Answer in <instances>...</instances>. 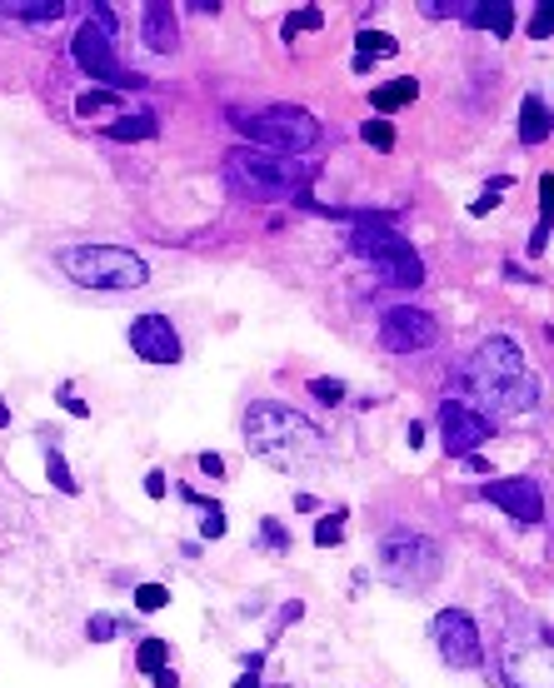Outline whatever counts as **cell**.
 <instances>
[{"label": "cell", "mask_w": 554, "mask_h": 688, "mask_svg": "<svg viewBox=\"0 0 554 688\" xmlns=\"http://www.w3.org/2000/svg\"><path fill=\"white\" fill-rule=\"evenodd\" d=\"M455 384H460L465 404H470L475 414H485L490 424H500V419H525V414H535V404H540V379H535V369H530V354L510 340V335H490V340L475 344V349L465 354Z\"/></svg>", "instance_id": "cell-1"}, {"label": "cell", "mask_w": 554, "mask_h": 688, "mask_svg": "<svg viewBox=\"0 0 554 688\" xmlns=\"http://www.w3.org/2000/svg\"><path fill=\"white\" fill-rule=\"evenodd\" d=\"M240 439L250 449V459H260L275 474H315L330 454V434L325 424H315L305 409L285 404V399H250L240 414Z\"/></svg>", "instance_id": "cell-2"}, {"label": "cell", "mask_w": 554, "mask_h": 688, "mask_svg": "<svg viewBox=\"0 0 554 688\" xmlns=\"http://www.w3.org/2000/svg\"><path fill=\"white\" fill-rule=\"evenodd\" d=\"M55 270L75 285V290H95V295H135L150 285V265L140 250L130 245H60Z\"/></svg>", "instance_id": "cell-3"}, {"label": "cell", "mask_w": 554, "mask_h": 688, "mask_svg": "<svg viewBox=\"0 0 554 688\" xmlns=\"http://www.w3.org/2000/svg\"><path fill=\"white\" fill-rule=\"evenodd\" d=\"M380 579L400 594H425L440 574H445V544L430 539L425 529H390L380 539Z\"/></svg>", "instance_id": "cell-4"}, {"label": "cell", "mask_w": 554, "mask_h": 688, "mask_svg": "<svg viewBox=\"0 0 554 688\" xmlns=\"http://www.w3.org/2000/svg\"><path fill=\"white\" fill-rule=\"evenodd\" d=\"M225 170H230V180H235L250 200H295V195H305V185H310V175H315V170H305L300 160H290V155H265V150H230Z\"/></svg>", "instance_id": "cell-5"}, {"label": "cell", "mask_w": 554, "mask_h": 688, "mask_svg": "<svg viewBox=\"0 0 554 688\" xmlns=\"http://www.w3.org/2000/svg\"><path fill=\"white\" fill-rule=\"evenodd\" d=\"M240 130H245V140H255L265 155H305V150H315L320 145V120L315 115H305V110H295V105H265V110H250L245 120H240Z\"/></svg>", "instance_id": "cell-6"}, {"label": "cell", "mask_w": 554, "mask_h": 688, "mask_svg": "<svg viewBox=\"0 0 554 688\" xmlns=\"http://www.w3.org/2000/svg\"><path fill=\"white\" fill-rule=\"evenodd\" d=\"M430 644H435L440 664L455 674H475L485 664V634L470 609H440L430 619Z\"/></svg>", "instance_id": "cell-7"}, {"label": "cell", "mask_w": 554, "mask_h": 688, "mask_svg": "<svg viewBox=\"0 0 554 688\" xmlns=\"http://www.w3.org/2000/svg\"><path fill=\"white\" fill-rule=\"evenodd\" d=\"M375 340H380L385 354H425V349H435V344L445 340V330L420 305H390L380 315V325H375Z\"/></svg>", "instance_id": "cell-8"}, {"label": "cell", "mask_w": 554, "mask_h": 688, "mask_svg": "<svg viewBox=\"0 0 554 688\" xmlns=\"http://www.w3.org/2000/svg\"><path fill=\"white\" fill-rule=\"evenodd\" d=\"M125 344L140 364H155V369H175L185 359V340L170 315H135L125 330Z\"/></svg>", "instance_id": "cell-9"}, {"label": "cell", "mask_w": 554, "mask_h": 688, "mask_svg": "<svg viewBox=\"0 0 554 688\" xmlns=\"http://www.w3.org/2000/svg\"><path fill=\"white\" fill-rule=\"evenodd\" d=\"M70 55H75V65L90 75V80H100V85H135V75L125 70V60L115 55V40L100 30V25H75V35H70Z\"/></svg>", "instance_id": "cell-10"}, {"label": "cell", "mask_w": 554, "mask_h": 688, "mask_svg": "<svg viewBox=\"0 0 554 688\" xmlns=\"http://www.w3.org/2000/svg\"><path fill=\"white\" fill-rule=\"evenodd\" d=\"M480 499H490L495 509H505L525 529L545 524V489H540V479H525V474H515V479H485Z\"/></svg>", "instance_id": "cell-11"}, {"label": "cell", "mask_w": 554, "mask_h": 688, "mask_svg": "<svg viewBox=\"0 0 554 688\" xmlns=\"http://www.w3.org/2000/svg\"><path fill=\"white\" fill-rule=\"evenodd\" d=\"M490 434H495V424H490L485 414H475L465 399L450 394V399L440 404V444H445V454L465 459V454H475Z\"/></svg>", "instance_id": "cell-12"}, {"label": "cell", "mask_w": 554, "mask_h": 688, "mask_svg": "<svg viewBox=\"0 0 554 688\" xmlns=\"http://www.w3.org/2000/svg\"><path fill=\"white\" fill-rule=\"evenodd\" d=\"M30 534H35V514H30L20 484L0 474V554H10L15 539H30Z\"/></svg>", "instance_id": "cell-13"}, {"label": "cell", "mask_w": 554, "mask_h": 688, "mask_svg": "<svg viewBox=\"0 0 554 688\" xmlns=\"http://www.w3.org/2000/svg\"><path fill=\"white\" fill-rule=\"evenodd\" d=\"M140 40H145L150 55H175L180 50L175 5H140Z\"/></svg>", "instance_id": "cell-14"}, {"label": "cell", "mask_w": 554, "mask_h": 688, "mask_svg": "<svg viewBox=\"0 0 554 688\" xmlns=\"http://www.w3.org/2000/svg\"><path fill=\"white\" fill-rule=\"evenodd\" d=\"M40 459H45V474H50V484L60 489V494H80V484H75V474H70V464H65V454H60V439H55V429H40Z\"/></svg>", "instance_id": "cell-15"}, {"label": "cell", "mask_w": 554, "mask_h": 688, "mask_svg": "<svg viewBox=\"0 0 554 688\" xmlns=\"http://www.w3.org/2000/svg\"><path fill=\"white\" fill-rule=\"evenodd\" d=\"M520 140L525 145H545L550 140V105H545V95H525V105H520Z\"/></svg>", "instance_id": "cell-16"}, {"label": "cell", "mask_w": 554, "mask_h": 688, "mask_svg": "<svg viewBox=\"0 0 554 688\" xmlns=\"http://www.w3.org/2000/svg\"><path fill=\"white\" fill-rule=\"evenodd\" d=\"M60 15H65L60 0H5L0 5V20H25V25H50Z\"/></svg>", "instance_id": "cell-17"}, {"label": "cell", "mask_w": 554, "mask_h": 688, "mask_svg": "<svg viewBox=\"0 0 554 688\" xmlns=\"http://www.w3.org/2000/svg\"><path fill=\"white\" fill-rule=\"evenodd\" d=\"M355 70H365V65H375V60H390V55H400V40L390 35V30H360L355 35Z\"/></svg>", "instance_id": "cell-18"}, {"label": "cell", "mask_w": 554, "mask_h": 688, "mask_svg": "<svg viewBox=\"0 0 554 688\" xmlns=\"http://www.w3.org/2000/svg\"><path fill=\"white\" fill-rule=\"evenodd\" d=\"M415 95H420V80H415V75H400V80H385V85H375V90H370L375 110H385V115H390V110H400V105H410Z\"/></svg>", "instance_id": "cell-19"}, {"label": "cell", "mask_w": 554, "mask_h": 688, "mask_svg": "<svg viewBox=\"0 0 554 688\" xmlns=\"http://www.w3.org/2000/svg\"><path fill=\"white\" fill-rule=\"evenodd\" d=\"M470 25H490L500 40L515 30V5H505V0H490V5H470V15H465Z\"/></svg>", "instance_id": "cell-20"}, {"label": "cell", "mask_w": 554, "mask_h": 688, "mask_svg": "<svg viewBox=\"0 0 554 688\" xmlns=\"http://www.w3.org/2000/svg\"><path fill=\"white\" fill-rule=\"evenodd\" d=\"M160 125H155V115L150 110H135V115H115L110 125H105V135L110 140H150Z\"/></svg>", "instance_id": "cell-21"}, {"label": "cell", "mask_w": 554, "mask_h": 688, "mask_svg": "<svg viewBox=\"0 0 554 688\" xmlns=\"http://www.w3.org/2000/svg\"><path fill=\"white\" fill-rule=\"evenodd\" d=\"M170 669V644L165 639H140V649H135V674H165Z\"/></svg>", "instance_id": "cell-22"}, {"label": "cell", "mask_w": 554, "mask_h": 688, "mask_svg": "<svg viewBox=\"0 0 554 688\" xmlns=\"http://www.w3.org/2000/svg\"><path fill=\"white\" fill-rule=\"evenodd\" d=\"M360 140H365L370 150L390 155V150H395V125H390V120H365V125H360Z\"/></svg>", "instance_id": "cell-23"}, {"label": "cell", "mask_w": 554, "mask_h": 688, "mask_svg": "<svg viewBox=\"0 0 554 688\" xmlns=\"http://www.w3.org/2000/svg\"><path fill=\"white\" fill-rule=\"evenodd\" d=\"M260 549L265 554H290V529L280 519H260Z\"/></svg>", "instance_id": "cell-24"}, {"label": "cell", "mask_w": 554, "mask_h": 688, "mask_svg": "<svg viewBox=\"0 0 554 688\" xmlns=\"http://www.w3.org/2000/svg\"><path fill=\"white\" fill-rule=\"evenodd\" d=\"M315 25H325V10H320V5H300V10L285 20V30H280V35H285V40H295L300 30H315Z\"/></svg>", "instance_id": "cell-25"}, {"label": "cell", "mask_w": 554, "mask_h": 688, "mask_svg": "<svg viewBox=\"0 0 554 688\" xmlns=\"http://www.w3.org/2000/svg\"><path fill=\"white\" fill-rule=\"evenodd\" d=\"M135 609H140V614L170 609V589H165V584H140V589H135Z\"/></svg>", "instance_id": "cell-26"}, {"label": "cell", "mask_w": 554, "mask_h": 688, "mask_svg": "<svg viewBox=\"0 0 554 688\" xmlns=\"http://www.w3.org/2000/svg\"><path fill=\"white\" fill-rule=\"evenodd\" d=\"M340 539H345V509H335L330 519L315 524V544H320V549H325V544H340Z\"/></svg>", "instance_id": "cell-27"}, {"label": "cell", "mask_w": 554, "mask_h": 688, "mask_svg": "<svg viewBox=\"0 0 554 688\" xmlns=\"http://www.w3.org/2000/svg\"><path fill=\"white\" fill-rule=\"evenodd\" d=\"M55 404H60L70 419H85V414H90V404H85V399H75V389H70V384H60V389H55Z\"/></svg>", "instance_id": "cell-28"}, {"label": "cell", "mask_w": 554, "mask_h": 688, "mask_svg": "<svg viewBox=\"0 0 554 688\" xmlns=\"http://www.w3.org/2000/svg\"><path fill=\"white\" fill-rule=\"evenodd\" d=\"M310 394L325 399V404H340V399H345V384H340V379H310Z\"/></svg>", "instance_id": "cell-29"}, {"label": "cell", "mask_w": 554, "mask_h": 688, "mask_svg": "<svg viewBox=\"0 0 554 688\" xmlns=\"http://www.w3.org/2000/svg\"><path fill=\"white\" fill-rule=\"evenodd\" d=\"M260 664H265V654H250V659H245V674L235 679V688H265L260 684Z\"/></svg>", "instance_id": "cell-30"}, {"label": "cell", "mask_w": 554, "mask_h": 688, "mask_svg": "<svg viewBox=\"0 0 554 688\" xmlns=\"http://www.w3.org/2000/svg\"><path fill=\"white\" fill-rule=\"evenodd\" d=\"M85 634H90L95 644H105V639H115V619H105V614H100V619H90V629H85Z\"/></svg>", "instance_id": "cell-31"}, {"label": "cell", "mask_w": 554, "mask_h": 688, "mask_svg": "<svg viewBox=\"0 0 554 688\" xmlns=\"http://www.w3.org/2000/svg\"><path fill=\"white\" fill-rule=\"evenodd\" d=\"M530 35H535V40H550V10H545V5H535V20H530Z\"/></svg>", "instance_id": "cell-32"}, {"label": "cell", "mask_w": 554, "mask_h": 688, "mask_svg": "<svg viewBox=\"0 0 554 688\" xmlns=\"http://www.w3.org/2000/svg\"><path fill=\"white\" fill-rule=\"evenodd\" d=\"M545 245H550V225L540 220V225H535V235H530V255L540 260V255H545Z\"/></svg>", "instance_id": "cell-33"}, {"label": "cell", "mask_w": 554, "mask_h": 688, "mask_svg": "<svg viewBox=\"0 0 554 688\" xmlns=\"http://www.w3.org/2000/svg\"><path fill=\"white\" fill-rule=\"evenodd\" d=\"M165 489H170V484H165V474H160V469H150V474H145V494H150V499H165Z\"/></svg>", "instance_id": "cell-34"}, {"label": "cell", "mask_w": 554, "mask_h": 688, "mask_svg": "<svg viewBox=\"0 0 554 688\" xmlns=\"http://www.w3.org/2000/svg\"><path fill=\"white\" fill-rule=\"evenodd\" d=\"M200 469L215 474V479H225V459H220V454H200Z\"/></svg>", "instance_id": "cell-35"}, {"label": "cell", "mask_w": 554, "mask_h": 688, "mask_svg": "<svg viewBox=\"0 0 554 688\" xmlns=\"http://www.w3.org/2000/svg\"><path fill=\"white\" fill-rule=\"evenodd\" d=\"M0 424H10V404L5 399H0Z\"/></svg>", "instance_id": "cell-36"}]
</instances>
